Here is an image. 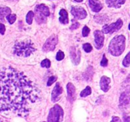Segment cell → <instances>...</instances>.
Here are the masks:
<instances>
[{
    "label": "cell",
    "instance_id": "cell-1",
    "mask_svg": "<svg viewBox=\"0 0 130 122\" xmlns=\"http://www.w3.org/2000/svg\"><path fill=\"white\" fill-rule=\"evenodd\" d=\"M40 98L37 85L14 68H0V112L24 115Z\"/></svg>",
    "mask_w": 130,
    "mask_h": 122
},
{
    "label": "cell",
    "instance_id": "cell-2",
    "mask_svg": "<svg viewBox=\"0 0 130 122\" xmlns=\"http://www.w3.org/2000/svg\"><path fill=\"white\" fill-rule=\"evenodd\" d=\"M36 51L34 43L30 39L16 42L14 46V54L19 57H28Z\"/></svg>",
    "mask_w": 130,
    "mask_h": 122
},
{
    "label": "cell",
    "instance_id": "cell-3",
    "mask_svg": "<svg viewBox=\"0 0 130 122\" xmlns=\"http://www.w3.org/2000/svg\"><path fill=\"white\" fill-rule=\"evenodd\" d=\"M126 37L123 35L117 36L112 39L109 45V52L113 56H120L125 50Z\"/></svg>",
    "mask_w": 130,
    "mask_h": 122
},
{
    "label": "cell",
    "instance_id": "cell-4",
    "mask_svg": "<svg viewBox=\"0 0 130 122\" xmlns=\"http://www.w3.org/2000/svg\"><path fill=\"white\" fill-rule=\"evenodd\" d=\"M50 14L49 8L44 5L40 4L35 7V13L34 15L36 16V21L38 24H43L46 21V17H49Z\"/></svg>",
    "mask_w": 130,
    "mask_h": 122
},
{
    "label": "cell",
    "instance_id": "cell-5",
    "mask_svg": "<svg viewBox=\"0 0 130 122\" xmlns=\"http://www.w3.org/2000/svg\"><path fill=\"white\" fill-rule=\"evenodd\" d=\"M64 112L59 105H55L50 110L47 117L48 122H62L63 120Z\"/></svg>",
    "mask_w": 130,
    "mask_h": 122
},
{
    "label": "cell",
    "instance_id": "cell-6",
    "mask_svg": "<svg viewBox=\"0 0 130 122\" xmlns=\"http://www.w3.org/2000/svg\"><path fill=\"white\" fill-rule=\"evenodd\" d=\"M123 21L121 19H118L115 23L111 24H106L103 27V33H113L117 30H119L123 27Z\"/></svg>",
    "mask_w": 130,
    "mask_h": 122
},
{
    "label": "cell",
    "instance_id": "cell-7",
    "mask_svg": "<svg viewBox=\"0 0 130 122\" xmlns=\"http://www.w3.org/2000/svg\"><path fill=\"white\" fill-rule=\"evenodd\" d=\"M58 43V37L56 35H52L50 36L45 42L43 46V51L44 52H51L53 51L56 48V46Z\"/></svg>",
    "mask_w": 130,
    "mask_h": 122
},
{
    "label": "cell",
    "instance_id": "cell-8",
    "mask_svg": "<svg viewBox=\"0 0 130 122\" xmlns=\"http://www.w3.org/2000/svg\"><path fill=\"white\" fill-rule=\"evenodd\" d=\"M94 46L98 49H101L103 46H104V36L103 31L101 30H95L94 32Z\"/></svg>",
    "mask_w": 130,
    "mask_h": 122
},
{
    "label": "cell",
    "instance_id": "cell-9",
    "mask_svg": "<svg viewBox=\"0 0 130 122\" xmlns=\"http://www.w3.org/2000/svg\"><path fill=\"white\" fill-rule=\"evenodd\" d=\"M71 13L76 19H85L87 17L86 11L82 7H77V6L72 7Z\"/></svg>",
    "mask_w": 130,
    "mask_h": 122
},
{
    "label": "cell",
    "instance_id": "cell-10",
    "mask_svg": "<svg viewBox=\"0 0 130 122\" xmlns=\"http://www.w3.org/2000/svg\"><path fill=\"white\" fill-rule=\"evenodd\" d=\"M62 92H63L62 87L60 86L59 83H57L55 85V87L53 90V92H52V95H51L52 102L56 103L57 101H59L60 99V96L62 93Z\"/></svg>",
    "mask_w": 130,
    "mask_h": 122
},
{
    "label": "cell",
    "instance_id": "cell-11",
    "mask_svg": "<svg viewBox=\"0 0 130 122\" xmlns=\"http://www.w3.org/2000/svg\"><path fill=\"white\" fill-rule=\"evenodd\" d=\"M130 103V87L124 91L120 97V104L121 106H128Z\"/></svg>",
    "mask_w": 130,
    "mask_h": 122
},
{
    "label": "cell",
    "instance_id": "cell-12",
    "mask_svg": "<svg viewBox=\"0 0 130 122\" xmlns=\"http://www.w3.org/2000/svg\"><path fill=\"white\" fill-rule=\"evenodd\" d=\"M70 56L72 62L75 65H78L81 61V52L79 50H77L75 47H72L70 50Z\"/></svg>",
    "mask_w": 130,
    "mask_h": 122
},
{
    "label": "cell",
    "instance_id": "cell-13",
    "mask_svg": "<svg viewBox=\"0 0 130 122\" xmlns=\"http://www.w3.org/2000/svg\"><path fill=\"white\" fill-rule=\"evenodd\" d=\"M110 82H111L110 78H109L108 77H106V76H103L100 80L101 89L105 93L108 92L109 90L110 89Z\"/></svg>",
    "mask_w": 130,
    "mask_h": 122
},
{
    "label": "cell",
    "instance_id": "cell-14",
    "mask_svg": "<svg viewBox=\"0 0 130 122\" xmlns=\"http://www.w3.org/2000/svg\"><path fill=\"white\" fill-rule=\"evenodd\" d=\"M75 87L72 83H68L67 84V96H68V100L70 103H73L75 99Z\"/></svg>",
    "mask_w": 130,
    "mask_h": 122
},
{
    "label": "cell",
    "instance_id": "cell-15",
    "mask_svg": "<svg viewBox=\"0 0 130 122\" xmlns=\"http://www.w3.org/2000/svg\"><path fill=\"white\" fill-rule=\"evenodd\" d=\"M88 3L91 9L94 12H99L103 8V5L98 0H89Z\"/></svg>",
    "mask_w": 130,
    "mask_h": 122
},
{
    "label": "cell",
    "instance_id": "cell-16",
    "mask_svg": "<svg viewBox=\"0 0 130 122\" xmlns=\"http://www.w3.org/2000/svg\"><path fill=\"white\" fill-rule=\"evenodd\" d=\"M11 10L8 7H2L0 6V23L5 21V17H7L9 14H11Z\"/></svg>",
    "mask_w": 130,
    "mask_h": 122
},
{
    "label": "cell",
    "instance_id": "cell-17",
    "mask_svg": "<svg viewBox=\"0 0 130 122\" xmlns=\"http://www.w3.org/2000/svg\"><path fill=\"white\" fill-rule=\"evenodd\" d=\"M125 2L126 0H106L107 5L110 8H120Z\"/></svg>",
    "mask_w": 130,
    "mask_h": 122
},
{
    "label": "cell",
    "instance_id": "cell-18",
    "mask_svg": "<svg viewBox=\"0 0 130 122\" xmlns=\"http://www.w3.org/2000/svg\"><path fill=\"white\" fill-rule=\"evenodd\" d=\"M59 21L63 24H67L69 23V15L68 12L65 9H61L59 11Z\"/></svg>",
    "mask_w": 130,
    "mask_h": 122
},
{
    "label": "cell",
    "instance_id": "cell-19",
    "mask_svg": "<svg viewBox=\"0 0 130 122\" xmlns=\"http://www.w3.org/2000/svg\"><path fill=\"white\" fill-rule=\"evenodd\" d=\"M91 94V88L89 86H88V87H86V88L85 90H83L81 92L80 96H81V97H86Z\"/></svg>",
    "mask_w": 130,
    "mask_h": 122
},
{
    "label": "cell",
    "instance_id": "cell-20",
    "mask_svg": "<svg viewBox=\"0 0 130 122\" xmlns=\"http://www.w3.org/2000/svg\"><path fill=\"white\" fill-rule=\"evenodd\" d=\"M34 17V13L33 11H30L27 13V16H26V21H27V23L28 24H32Z\"/></svg>",
    "mask_w": 130,
    "mask_h": 122
},
{
    "label": "cell",
    "instance_id": "cell-21",
    "mask_svg": "<svg viewBox=\"0 0 130 122\" xmlns=\"http://www.w3.org/2000/svg\"><path fill=\"white\" fill-rule=\"evenodd\" d=\"M123 65L126 68H128L130 65V52L126 55L123 61Z\"/></svg>",
    "mask_w": 130,
    "mask_h": 122
},
{
    "label": "cell",
    "instance_id": "cell-22",
    "mask_svg": "<svg viewBox=\"0 0 130 122\" xmlns=\"http://www.w3.org/2000/svg\"><path fill=\"white\" fill-rule=\"evenodd\" d=\"M6 18H7L8 23H9L10 24H14V23L15 22V21H16V14H9L6 17Z\"/></svg>",
    "mask_w": 130,
    "mask_h": 122
},
{
    "label": "cell",
    "instance_id": "cell-23",
    "mask_svg": "<svg viewBox=\"0 0 130 122\" xmlns=\"http://www.w3.org/2000/svg\"><path fill=\"white\" fill-rule=\"evenodd\" d=\"M40 65H41V67H43V68H49L50 67V65H51V62H50V61L49 59L46 58V59H44V60L42 61Z\"/></svg>",
    "mask_w": 130,
    "mask_h": 122
},
{
    "label": "cell",
    "instance_id": "cell-24",
    "mask_svg": "<svg viewBox=\"0 0 130 122\" xmlns=\"http://www.w3.org/2000/svg\"><path fill=\"white\" fill-rule=\"evenodd\" d=\"M83 49L86 52H91L92 51V49H93V47L90 43H85L83 45Z\"/></svg>",
    "mask_w": 130,
    "mask_h": 122
},
{
    "label": "cell",
    "instance_id": "cell-25",
    "mask_svg": "<svg viewBox=\"0 0 130 122\" xmlns=\"http://www.w3.org/2000/svg\"><path fill=\"white\" fill-rule=\"evenodd\" d=\"M64 57H65V54H64V52L59 50V51L57 52V54H56V60H57V61H62V60L64 58Z\"/></svg>",
    "mask_w": 130,
    "mask_h": 122
},
{
    "label": "cell",
    "instance_id": "cell-26",
    "mask_svg": "<svg viewBox=\"0 0 130 122\" xmlns=\"http://www.w3.org/2000/svg\"><path fill=\"white\" fill-rule=\"evenodd\" d=\"M89 33H90V28L88 27V26H85L82 30V36L84 37H86L88 36Z\"/></svg>",
    "mask_w": 130,
    "mask_h": 122
},
{
    "label": "cell",
    "instance_id": "cell-27",
    "mask_svg": "<svg viewBox=\"0 0 130 122\" xmlns=\"http://www.w3.org/2000/svg\"><path fill=\"white\" fill-rule=\"evenodd\" d=\"M56 80H57V77H56V76H52V77H50L49 79H48V81H47V86H51L54 82H56Z\"/></svg>",
    "mask_w": 130,
    "mask_h": 122
},
{
    "label": "cell",
    "instance_id": "cell-28",
    "mask_svg": "<svg viewBox=\"0 0 130 122\" xmlns=\"http://www.w3.org/2000/svg\"><path fill=\"white\" fill-rule=\"evenodd\" d=\"M80 26V24L77 21H75V20H72V24L71 25L70 27V29L71 30H75L77 28H78Z\"/></svg>",
    "mask_w": 130,
    "mask_h": 122
},
{
    "label": "cell",
    "instance_id": "cell-29",
    "mask_svg": "<svg viewBox=\"0 0 130 122\" xmlns=\"http://www.w3.org/2000/svg\"><path fill=\"white\" fill-rule=\"evenodd\" d=\"M107 64H108V61H107L105 55H103V58H102V60L101 62V65L102 67H106V66H107Z\"/></svg>",
    "mask_w": 130,
    "mask_h": 122
},
{
    "label": "cell",
    "instance_id": "cell-30",
    "mask_svg": "<svg viewBox=\"0 0 130 122\" xmlns=\"http://www.w3.org/2000/svg\"><path fill=\"white\" fill-rule=\"evenodd\" d=\"M5 32V26L2 23H0V34L4 35Z\"/></svg>",
    "mask_w": 130,
    "mask_h": 122
},
{
    "label": "cell",
    "instance_id": "cell-31",
    "mask_svg": "<svg viewBox=\"0 0 130 122\" xmlns=\"http://www.w3.org/2000/svg\"><path fill=\"white\" fill-rule=\"evenodd\" d=\"M110 122H122V121H121V119H120V118L114 116V117H113V118H112V120H111V121Z\"/></svg>",
    "mask_w": 130,
    "mask_h": 122
},
{
    "label": "cell",
    "instance_id": "cell-32",
    "mask_svg": "<svg viewBox=\"0 0 130 122\" xmlns=\"http://www.w3.org/2000/svg\"><path fill=\"white\" fill-rule=\"evenodd\" d=\"M123 122H130V117L125 115L123 116Z\"/></svg>",
    "mask_w": 130,
    "mask_h": 122
},
{
    "label": "cell",
    "instance_id": "cell-33",
    "mask_svg": "<svg viewBox=\"0 0 130 122\" xmlns=\"http://www.w3.org/2000/svg\"><path fill=\"white\" fill-rule=\"evenodd\" d=\"M130 82V74L127 77V78H126V80H125V84H127V83H129Z\"/></svg>",
    "mask_w": 130,
    "mask_h": 122
},
{
    "label": "cell",
    "instance_id": "cell-34",
    "mask_svg": "<svg viewBox=\"0 0 130 122\" xmlns=\"http://www.w3.org/2000/svg\"><path fill=\"white\" fill-rule=\"evenodd\" d=\"M75 2H82L83 0H75Z\"/></svg>",
    "mask_w": 130,
    "mask_h": 122
},
{
    "label": "cell",
    "instance_id": "cell-35",
    "mask_svg": "<svg viewBox=\"0 0 130 122\" xmlns=\"http://www.w3.org/2000/svg\"><path fill=\"white\" fill-rule=\"evenodd\" d=\"M129 30H130V24H129Z\"/></svg>",
    "mask_w": 130,
    "mask_h": 122
}]
</instances>
